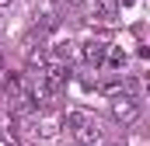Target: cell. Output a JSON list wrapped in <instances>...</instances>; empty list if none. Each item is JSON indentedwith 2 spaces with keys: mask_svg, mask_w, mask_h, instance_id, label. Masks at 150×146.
<instances>
[{
  "mask_svg": "<svg viewBox=\"0 0 150 146\" xmlns=\"http://www.w3.org/2000/svg\"><path fill=\"white\" fill-rule=\"evenodd\" d=\"M77 136H80V139H77L80 146H98V143H101V129H98V125H94L91 118H87V122H84V125L77 129Z\"/></svg>",
  "mask_w": 150,
  "mask_h": 146,
  "instance_id": "cell-3",
  "label": "cell"
},
{
  "mask_svg": "<svg viewBox=\"0 0 150 146\" xmlns=\"http://www.w3.org/2000/svg\"><path fill=\"white\" fill-rule=\"evenodd\" d=\"M94 14H98L101 21H115L119 7H115V0H94Z\"/></svg>",
  "mask_w": 150,
  "mask_h": 146,
  "instance_id": "cell-5",
  "label": "cell"
},
{
  "mask_svg": "<svg viewBox=\"0 0 150 146\" xmlns=\"http://www.w3.org/2000/svg\"><path fill=\"white\" fill-rule=\"evenodd\" d=\"M67 146H80V143H67Z\"/></svg>",
  "mask_w": 150,
  "mask_h": 146,
  "instance_id": "cell-7",
  "label": "cell"
},
{
  "mask_svg": "<svg viewBox=\"0 0 150 146\" xmlns=\"http://www.w3.org/2000/svg\"><path fill=\"white\" fill-rule=\"evenodd\" d=\"M7 4H11V0H0V7H7Z\"/></svg>",
  "mask_w": 150,
  "mask_h": 146,
  "instance_id": "cell-6",
  "label": "cell"
},
{
  "mask_svg": "<svg viewBox=\"0 0 150 146\" xmlns=\"http://www.w3.org/2000/svg\"><path fill=\"white\" fill-rule=\"evenodd\" d=\"M112 118H115V122H122V125L136 122V118H140V105H136V98H129V94L112 98Z\"/></svg>",
  "mask_w": 150,
  "mask_h": 146,
  "instance_id": "cell-1",
  "label": "cell"
},
{
  "mask_svg": "<svg viewBox=\"0 0 150 146\" xmlns=\"http://www.w3.org/2000/svg\"><path fill=\"white\" fill-rule=\"evenodd\" d=\"M105 52H108V42H98V38H91V42L80 45V59L87 66H101L105 63Z\"/></svg>",
  "mask_w": 150,
  "mask_h": 146,
  "instance_id": "cell-2",
  "label": "cell"
},
{
  "mask_svg": "<svg viewBox=\"0 0 150 146\" xmlns=\"http://www.w3.org/2000/svg\"><path fill=\"white\" fill-rule=\"evenodd\" d=\"M101 66H108V70H122V66H126V49L108 45V52H105V63H101Z\"/></svg>",
  "mask_w": 150,
  "mask_h": 146,
  "instance_id": "cell-4",
  "label": "cell"
}]
</instances>
